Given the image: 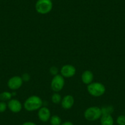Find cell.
<instances>
[{"label":"cell","mask_w":125,"mask_h":125,"mask_svg":"<svg viewBox=\"0 0 125 125\" xmlns=\"http://www.w3.org/2000/svg\"><path fill=\"white\" fill-rule=\"evenodd\" d=\"M50 122L51 125H60L61 124V119L58 115H53L50 117Z\"/></svg>","instance_id":"2e32d148"},{"label":"cell","mask_w":125,"mask_h":125,"mask_svg":"<svg viewBox=\"0 0 125 125\" xmlns=\"http://www.w3.org/2000/svg\"><path fill=\"white\" fill-rule=\"evenodd\" d=\"M101 125H114V118L111 115H102L100 118Z\"/></svg>","instance_id":"7c38bea8"},{"label":"cell","mask_w":125,"mask_h":125,"mask_svg":"<svg viewBox=\"0 0 125 125\" xmlns=\"http://www.w3.org/2000/svg\"><path fill=\"white\" fill-rule=\"evenodd\" d=\"M116 123L118 125H125V115H121L118 116Z\"/></svg>","instance_id":"e0dca14e"},{"label":"cell","mask_w":125,"mask_h":125,"mask_svg":"<svg viewBox=\"0 0 125 125\" xmlns=\"http://www.w3.org/2000/svg\"><path fill=\"white\" fill-rule=\"evenodd\" d=\"M114 107L112 105H106L103 106L101 108L102 115H111L114 112Z\"/></svg>","instance_id":"5bb4252c"},{"label":"cell","mask_w":125,"mask_h":125,"mask_svg":"<svg viewBox=\"0 0 125 125\" xmlns=\"http://www.w3.org/2000/svg\"><path fill=\"white\" fill-rule=\"evenodd\" d=\"M23 83L22 79L20 76L15 75L10 77L8 82V86L12 90H17L21 87Z\"/></svg>","instance_id":"52a82bcc"},{"label":"cell","mask_w":125,"mask_h":125,"mask_svg":"<svg viewBox=\"0 0 125 125\" xmlns=\"http://www.w3.org/2000/svg\"><path fill=\"white\" fill-rule=\"evenodd\" d=\"M51 1H54V0H51Z\"/></svg>","instance_id":"603a6c76"},{"label":"cell","mask_w":125,"mask_h":125,"mask_svg":"<svg viewBox=\"0 0 125 125\" xmlns=\"http://www.w3.org/2000/svg\"><path fill=\"white\" fill-rule=\"evenodd\" d=\"M8 107L13 113H19L23 108L22 104L17 99H11L8 103Z\"/></svg>","instance_id":"ba28073f"},{"label":"cell","mask_w":125,"mask_h":125,"mask_svg":"<svg viewBox=\"0 0 125 125\" xmlns=\"http://www.w3.org/2000/svg\"><path fill=\"white\" fill-rule=\"evenodd\" d=\"M61 100H62L61 96L58 93H54L52 95L51 101L53 104H60L61 102Z\"/></svg>","instance_id":"9a60e30c"},{"label":"cell","mask_w":125,"mask_h":125,"mask_svg":"<svg viewBox=\"0 0 125 125\" xmlns=\"http://www.w3.org/2000/svg\"><path fill=\"white\" fill-rule=\"evenodd\" d=\"M87 91L93 97H100L104 95L106 91L104 84L100 82H92L87 86Z\"/></svg>","instance_id":"7a4b0ae2"},{"label":"cell","mask_w":125,"mask_h":125,"mask_svg":"<svg viewBox=\"0 0 125 125\" xmlns=\"http://www.w3.org/2000/svg\"><path fill=\"white\" fill-rule=\"evenodd\" d=\"M65 85L64 78L61 74L53 76L50 83V88L54 93H58L62 90Z\"/></svg>","instance_id":"5b68a950"},{"label":"cell","mask_w":125,"mask_h":125,"mask_svg":"<svg viewBox=\"0 0 125 125\" xmlns=\"http://www.w3.org/2000/svg\"><path fill=\"white\" fill-rule=\"evenodd\" d=\"M43 106V101L39 96L33 95L28 97L24 102L23 107L26 110L33 112L38 110Z\"/></svg>","instance_id":"6da1fadb"},{"label":"cell","mask_w":125,"mask_h":125,"mask_svg":"<svg viewBox=\"0 0 125 125\" xmlns=\"http://www.w3.org/2000/svg\"><path fill=\"white\" fill-rule=\"evenodd\" d=\"M50 73L51 75L55 76V75L58 74V69L56 66H52L50 68Z\"/></svg>","instance_id":"d6986e66"},{"label":"cell","mask_w":125,"mask_h":125,"mask_svg":"<svg viewBox=\"0 0 125 125\" xmlns=\"http://www.w3.org/2000/svg\"><path fill=\"white\" fill-rule=\"evenodd\" d=\"M38 115L41 121L42 122H47L51 117V112L49 108L42 106L38 110Z\"/></svg>","instance_id":"9c48e42d"},{"label":"cell","mask_w":125,"mask_h":125,"mask_svg":"<svg viewBox=\"0 0 125 125\" xmlns=\"http://www.w3.org/2000/svg\"><path fill=\"white\" fill-rule=\"evenodd\" d=\"M12 94L8 91H4L0 93V101L3 102L9 101L12 99Z\"/></svg>","instance_id":"4fadbf2b"},{"label":"cell","mask_w":125,"mask_h":125,"mask_svg":"<svg viewBox=\"0 0 125 125\" xmlns=\"http://www.w3.org/2000/svg\"><path fill=\"white\" fill-rule=\"evenodd\" d=\"M74 102H75V100H74V97L71 94H68V95L64 96L62 98L60 104L63 109L68 110L73 107L74 104Z\"/></svg>","instance_id":"30bf717a"},{"label":"cell","mask_w":125,"mask_h":125,"mask_svg":"<svg viewBox=\"0 0 125 125\" xmlns=\"http://www.w3.org/2000/svg\"><path fill=\"white\" fill-rule=\"evenodd\" d=\"M94 79V74L92 71L90 70H86L82 73L81 76V80L85 85H90L93 82Z\"/></svg>","instance_id":"8fae6325"},{"label":"cell","mask_w":125,"mask_h":125,"mask_svg":"<svg viewBox=\"0 0 125 125\" xmlns=\"http://www.w3.org/2000/svg\"><path fill=\"white\" fill-rule=\"evenodd\" d=\"M8 108V104L5 102H0V113H3Z\"/></svg>","instance_id":"ac0fdd59"},{"label":"cell","mask_w":125,"mask_h":125,"mask_svg":"<svg viewBox=\"0 0 125 125\" xmlns=\"http://www.w3.org/2000/svg\"><path fill=\"white\" fill-rule=\"evenodd\" d=\"M76 74V68L72 64H65L60 69V74L63 77L71 78Z\"/></svg>","instance_id":"8992f818"},{"label":"cell","mask_w":125,"mask_h":125,"mask_svg":"<svg viewBox=\"0 0 125 125\" xmlns=\"http://www.w3.org/2000/svg\"><path fill=\"white\" fill-rule=\"evenodd\" d=\"M21 77V79H22L23 82H27L30 81V79H31L30 75L29 74H28V73H25V74H23Z\"/></svg>","instance_id":"ffe728a7"},{"label":"cell","mask_w":125,"mask_h":125,"mask_svg":"<svg viewBox=\"0 0 125 125\" xmlns=\"http://www.w3.org/2000/svg\"><path fill=\"white\" fill-rule=\"evenodd\" d=\"M102 116L101 108L91 106L87 108L84 112V117L89 121H94L100 118Z\"/></svg>","instance_id":"277c9868"},{"label":"cell","mask_w":125,"mask_h":125,"mask_svg":"<svg viewBox=\"0 0 125 125\" xmlns=\"http://www.w3.org/2000/svg\"><path fill=\"white\" fill-rule=\"evenodd\" d=\"M53 9V3L51 0H38L35 4L37 12L41 15H45L51 12Z\"/></svg>","instance_id":"3957f363"},{"label":"cell","mask_w":125,"mask_h":125,"mask_svg":"<svg viewBox=\"0 0 125 125\" xmlns=\"http://www.w3.org/2000/svg\"><path fill=\"white\" fill-rule=\"evenodd\" d=\"M22 125H37L34 123L31 122V121H26V122L24 123L23 124H22Z\"/></svg>","instance_id":"44dd1931"},{"label":"cell","mask_w":125,"mask_h":125,"mask_svg":"<svg viewBox=\"0 0 125 125\" xmlns=\"http://www.w3.org/2000/svg\"><path fill=\"white\" fill-rule=\"evenodd\" d=\"M60 125H74L73 123L71 121H65V122L62 123Z\"/></svg>","instance_id":"7402d4cb"}]
</instances>
